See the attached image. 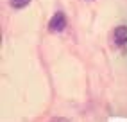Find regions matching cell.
Masks as SVG:
<instances>
[{"instance_id":"277c9868","label":"cell","mask_w":127,"mask_h":122,"mask_svg":"<svg viewBox=\"0 0 127 122\" xmlns=\"http://www.w3.org/2000/svg\"><path fill=\"white\" fill-rule=\"evenodd\" d=\"M52 122H66L64 119H56V120H52Z\"/></svg>"},{"instance_id":"3957f363","label":"cell","mask_w":127,"mask_h":122,"mask_svg":"<svg viewBox=\"0 0 127 122\" xmlns=\"http://www.w3.org/2000/svg\"><path fill=\"white\" fill-rule=\"evenodd\" d=\"M29 4H31V0H11V5L14 9H22V7L29 5Z\"/></svg>"},{"instance_id":"6da1fadb","label":"cell","mask_w":127,"mask_h":122,"mask_svg":"<svg viewBox=\"0 0 127 122\" xmlns=\"http://www.w3.org/2000/svg\"><path fill=\"white\" fill-rule=\"evenodd\" d=\"M66 29V16L64 13H54V16L48 22V31L50 32H63Z\"/></svg>"},{"instance_id":"7a4b0ae2","label":"cell","mask_w":127,"mask_h":122,"mask_svg":"<svg viewBox=\"0 0 127 122\" xmlns=\"http://www.w3.org/2000/svg\"><path fill=\"white\" fill-rule=\"evenodd\" d=\"M113 41L116 47H124L127 43V29L125 27H116L113 32Z\"/></svg>"}]
</instances>
